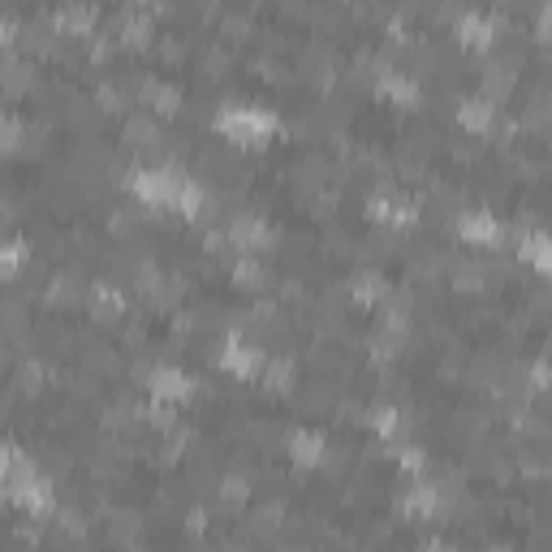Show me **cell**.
<instances>
[{"mask_svg":"<svg viewBox=\"0 0 552 552\" xmlns=\"http://www.w3.org/2000/svg\"><path fill=\"white\" fill-rule=\"evenodd\" d=\"M22 264H26V247H22V242L0 250V272H18Z\"/></svg>","mask_w":552,"mask_h":552,"instance_id":"cell-20","label":"cell"},{"mask_svg":"<svg viewBox=\"0 0 552 552\" xmlns=\"http://www.w3.org/2000/svg\"><path fill=\"white\" fill-rule=\"evenodd\" d=\"M9 475H14V453L0 445V479H9Z\"/></svg>","mask_w":552,"mask_h":552,"instance_id":"cell-24","label":"cell"},{"mask_svg":"<svg viewBox=\"0 0 552 552\" xmlns=\"http://www.w3.org/2000/svg\"><path fill=\"white\" fill-rule=\"evenodd\" d=\"M181 186H186V178L169 173V169H139L134 181H130V190L143 199L147 208H173L181 195Z\"/></svg>","mask_w":552,"mask_h":552,"instance_id":"cell-2","label":"cell"},{"mask_svg":"<svg viewBox=\"0 0 552 552\" xmlns=\"http://www.w3.org/2000/svg\"><path fill=\"white\" fill-rule=\"evenodd\" d=\"M492 117H497V104H492V100H462V108H458V121H462L470 134H483V130L492 125Z\"/></svg>","mask_w":552,"mask_h":552,"instance_id":"cell-8","label":"cell"},{"mask_svg":"<svg viewBox=\"0 0 552 552\" xmlns=\"http://www.w3.org/2000/svg\"><path fill=\"white\" fill-rule=\"evenodd\" d=\"M402 466H406V470H419V466H423V453H419V449H402Z\"/></svg>","mask_w":552,"mask_h":552,"instance_id":"cell-23","label":"cell"},{"mask_svg":"<svg viewBox=\"0 0 552 552\" xmlns=\"http://www.w3.org/2000/svg\"><path fill=\"white\" fill-rule=\"evenodd\" d=\"M431 509H436V492H431L428 483L410 488L406 492V514H431Z\"/></svg>","mask_w":552,"mask_h":552,"instance_id":"cell-15","label":"cell"},{"mask_svg":"<svg viewBox=\"0 0 552 552\" xmlns=\"http://www.w3.org/2000/svg\"><path fill=\"white\" fill-rule=\"evenodd\" d=\"M372 216L375 220H392V225H410V220H414V208H410L406 199L380 195V199H372Z\"/></svg>","mask_w":552,"mask_h":552,"instance_id":"cell-11","label":"cell"},{"mask_svg":"<svg viewBox=\"0 0 552 552\" xmlns=\"http://www.w3.org/2000/svg\"><path fill=\"white\" fill-rule=\"evenodd\" d=\"M18 143H22V125H18V117L0 112V151H14Z\"/></svg>","mask_w":552,"mask_h":552,"instance_id":"cell-18","label":"cell"},{"mask_svg":"<svg viewBox=\"0 0 552 552\" xmlns=\"http://www.w3.org/2000/svg\"><path fill=\"white\" fill-rule=\"evenodd\" d=\"M91 303L100 306V315H117V311H121V298H117V289H108V286H95Z\"/></svg>","mask_w":552,"mask_h":552,"instance_id":"cell-19","label":"cell"},{"mask_svg":"<svg viewBox=\"0 0 552 552\" xmlns=\"http://www.w3.org/2000/svg\"><path fill=\"white\" fill-rule=\"evenodd\" d=\"M354 298H358V303H380V298H384V281H380L375 272H358Z\"/></svg>","mask_w":552,"mask_h":552,"instance_id":"cell-14","label":"cell"},{"mask_svg":"<svg viewBox=\"0 0 552 552\" xmlns=\"http://www.w3.org/2000/svg\"><path fill=\"white\" fill-rule=\"evenodd\" d=\"M130 143H156L151 121H130Z\"/></svg>","mask_w":552,"mask_h":552,"instance_id":"cell-22","label":"cell"},{"mask_svg":"<svg viewBox=\"0 0 552 552\" xmlns=\"http://www.w3.org/2000/svg\"><path fill=\"white\" fill-rule=\"evenodd\" d=\"M147 389H151V397H156V402H164V406H178V402H186V397L195 392V384H190V375L178 372V367H156V372H151V380H147Z\"/></svg>","mask_w":552,"mask_h":552,"instance_id":"cell-3","label":"cell"},{"mask_svg":"<svg viewBox=\"0 0 552 552\" xmlns=\"http://www.w3.org/2000/svg\"><path fill=\"white\" fill-rule=\"evenodd\" d=\"M458 237H462L466 247H497V242H500L497 216H488V212H466L462 220H458Z\"/></svg>","mask_w":552,"mask_h":552,"instance_id":"cell-4","label":"cell"},{"mask_svg":"<svg viewBox=\"0 0 552 552\" xmlns=\"http://www.w3.org/2000/svg\"><path fill=\"white\" fill-rule=\"evenodd\" d=\"M220 367L229 375H237V380H250V375L264 367V358H259L255 345H242V341L233 337V341H225V350H220Z\"/></svg>","mask_w":552,"mask_h":552,"instance_id":"cell-5","label":"cell"},{"mask_svg":"<svg viewBox=\"0 0 552 552\" xmlns=\"http://www.w3.org/2000/svg\"><path fill=\"white\" fill-rule=\"evenodd\" d=\"M492 22L479 18V14H466V18H458V39H462L466 48H488L492 44Z\"/></svg>","mask_w":552,"mask_h":552,"instance_id":"cell-10","label":"cell"},{"mask_svg":"<svg viewBox=\"0 0 552 552\" xmlns=\"http://www.w3.org/2000/svg\"><path fill=\"white\" fill-rule=\"evenodd\" d=\"M289 458H294V462L298 466H315L324 458V436L320 431H294V436H289Z\"/></svg>","mask_w":552,"mask_h":552,"instance_id":"cell-7","label":"cell"},{"mask_svg":"<svg viewBox=\"0 0 552 552\" xmlns=\"http://www.w3.org/2000/svg\"><path fill=\"white\" fill-rule=\"evenodd\" d=\"M518 255L527 259V264H535V272H548V237L544 233H531V237H522L518 242Z\"/></svg>","mask_w":552,"mask_h":552,"instance_id":"cell-13","label":"cell"},{"mask_svg":"<svg viewBox=\"0 0 552 552\" xmlns=\"http://www.w3.org/2000/svg\"><path fill=\"white\" fill-rule=\"evenodd\" d=\"M272 130H276V117L264 112V108L229 104L220 108V117H216V134L229 139V143H264Z\"/></svg>","mask_w":552,"mask_h":552,"instance_id":"cell-1","label":"cell"},{"mask_svg":"<svg viewBox=\"0 0 552 552\" xmlns=\"http://www.w3.org/2000/svg\"><path fill=\"white\" fill-rule=\"evenodd\" d=\"M178 91L173 87H156V82H151V87H147V104L156 108V112H178Z\"/></svg>","mask_w":552,"mask_h":552,"instance_id":"cell-16","label":"cell"},{"mask_svg":"<svg viewBox=\"0 0 552 552\" xmlns=\"http://www.w3.org/2000/svg\"><path fill=\"white\" fill-rule=\"evenodd\" d=\"M289 375H294V367H289L286 358L272 363V367H267V389H289Z\"/></svg>","mask_w":552,"mask_h":552,"instance_id":"cell-21","label":"cell"},{"mask_svg":"<svg viewBox=\"0 0 552 552\" xmlns=\"http://www.w3.org/2000/svg\"><path fill=\"white\" fill-rule=\"evenodd\" d=\"M233 276H237V286H250V289H259V286H264V267L255 264L250 255H242V259H237V267H233Z\"/></svg>","mask_w":552,"mask_h":552,"instance_id":"cell-17","label":"cell"},{"mask_svg":"<svg viewBox=\"0 0 552 552\" xmlns=\"http://www.w3.org/2000/svg\"><path fill=\"white\" fill-rule=\"evenodd\" d=\"M229 237H233V247L242 250V255L272 247V233H267V225H264V220H255V216H237V220L229 225Z\"/></svg>","mask_w":552,"mask_h":552,"instance_id":"cell-6","label":"cell"},{"mask_svg":"<svg viewBox=\"0 0 552 552\" xmlns=\"http://www.w3.org/2000/svg\"><path fill=\"white\" fill-rule=\"evenodd\" d=\"M380 91H384V95H392L397 104H419V87H414L410 78H402V73H392V70L380 73Z\"/></svg>","mask_w":552,"mask_h":552,"instance_id":"cell-12","label":"cell"},{"mask_svg":"<svg viewBox=\"0 0 552 552\" xmlns=\"http://www.w3.org/2000/svg\"><path fill=\"white\" fill-rule=\"evenodd\" d=\"M91 22H95V14L87 5H65L56 14V35H91Z\"/></svg>","mask_w":552,"mask_h":552,"instance_id":"cell-9","label":"cell"}]
</instances>
